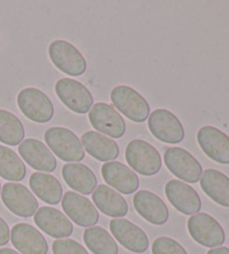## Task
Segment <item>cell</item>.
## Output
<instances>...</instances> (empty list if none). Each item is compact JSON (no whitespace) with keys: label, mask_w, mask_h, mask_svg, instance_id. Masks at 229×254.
<instances>
[{"label":"cell","mask_w":229,"mask_h":254,"mask_svg":"<svg viewBox=\"0 0 229 254\" xmlns=\"http://www.w3.org/2000/svg\"><path fill=\"white\" fill-rule=\"evenodd\" d=\"M125 159L132 170L142 176H155L162 167L160 152L142 139H134L127 143Z\"/></svg>","instance_id":"6da1fadb"},{"label":"cell","mask_w":229,"mask_h":254,"mask_svg":"<svg viewBox=\"0 0 229 254\" xmlns=\"http://www.w3.org/2000/svg\"><path fill=\"white\" fill-rule=\"evenodd\" d=\"M45 141L52 151L67 163H80L84 159L85 150L81 140L72 130L63 127H53L45 132Z\"/></svg>","instance_id":"7a4b0ae2"},{"label":"cell","mask_w":229,"mask_h":254,"mask_svg":"<svg viewBox=\"0 0 229 254\" xmlns=\"http://www.w3.org/2000/svg\"><path fill=\"white\" fill-rule=\"evenodd\" d=\"M113 106L127 119L141 124L150 116V104L138 91L129 85H117L111 91Z\"/></svg>","instance_id":"3957f363"},{"label":"cell","mask_w":229,"mask_h":254,"mask_svg":"<svg viewBox=\"0 0 229 254\" xmlns=\"http://www.w3.org/2000/svg\"><path fill=\"white\" fill-rule=\"evenodd\" d=\"M21 113L36 124H46L54 117V104L46 93L36 87H26L17 95Z\"/></svg>","instance_id":"277c9868"},{"label":"cell","mask_w":229,"mask_h":254,"mask_svg":"<svg viewBox=\"0 0 229 254\" xmlns=\"http://www.w3.org/2000/svg\"><path fill=\"white\" fill-rule=\"evenodd\" d=\"M48 55L52 63L69 76H80L86 72V60L69 42L63 39L52 42L48 47Z\"/></svg>","instance_id":"5b68a950"},{"label":"cell","mask_w":229,"mask_h":254,"mask_svg":"<svg viewBox=\"0 0 229 254\" xmlns=\"http://www.w3.org/2000/svg\"><path fill=\"white\" fill-rule=\"evenodd\" d=\"M55 92L64 106L78 115H85L93 107V95L81 82L64 77L56 82Z\"/></svg>","instance_id":"8992f818"},{"label":"cell","mask_w":229,"mask_h":254,"mask_svg":"<svg viewBox=\"0 0 229 254\" xmlns=\"http://www.w3.org/2000/svg\"><path fill=\"white\" fill-rule=\"evenodd\" d=\"M148 128L162 142L177 144L184 139V128L179 118L167 109H157L150 113Z\"/></svg>","instance_id":"52a82bcc"},{"label":"cell","mask_w":229,"mask_h":254,"mask_svg":"<svg viewBox=\"0 0 229 254\" xmlns=\"http://www.w3.org/2000/svg\"><path fill=\"white\" fill-rule=\"evenodd\" d=\"M188 231L198 244L217 248L225 243V231L219 222L206 213H197L188 220Z\"/></svg>","instance_id":"ba28073f"},{"label":"cell","mask_w":229,"mask_h":254,"mask_svg":"<svg viewBox=\"0 0 229 254\" xmlns=\"http://www.w3.org/2000/svg\"><path fill=\"white\" fill-rule=\"evenodd\" d=\"M164 159L167 168L177 178L190 184L200 181L201 165L186 149L180 147L168 148L165 151Z\"/></svg>","instance_id":"9c48e42d"},{"label":"cell","mask_w":229,"mask_h":254,"mask_svg":"<svg viewBox=\"0 0 229 254\" xmlns=\"http://www.w3.org/2000/svg\"><path fill=\"white\" fill-rule=\"evenodd\" d=\"M89 119L93 128L111 139L122 138L125 133L126 125L123 117L108 103L93 104L89 112Z\"/></svg>","instance_id":"30bf717a"},{"label":"cell","mask_w":229,"mask_h":254,"mask_svg":"<svg viewBox=\"0 0 229 254\" xmlns=\"http://www.w3.org/2000/svg\"><path fill=\"white\" fill-rule=\"evenodd\" d=\"M0 194L5 206L17 216L30 217L38 211L36 197L21 184L6 183Z\"/></svg>","instance_id":"8fae6325"},{"label":"cell","mask_w":229,"mask_h":254,"mask_svg":"<svg viewBox=\"0 0 229 254\" xmlns=\"http://www.w3.org/2000/svg\"><path fill=\"white\" fill-rule=\"evenodd\" d=\"M61 207L70 221L81 227L95 225L100 220L98 208L87 198L76 191H67L61 199Z\"/></svg>","instance_id":"7c38bea8"},{"label":"cell","mask_w":229,"mask_h":254,"mask_svg":"<svg viewBox=\"0 0 229 254\" xmlns=\"http://www.w3.org/2000/svg\"><path fill=\"white\" fill-rule=\"evenodd\" d=\"M110 230L123 248L133 253H144L149 248V239L145 232L125 218H113Z\"/></svg>","instance_id":"4fadbf2b"},{"label":"cell","mask_w":229,"mask_h":254,"mask_svg":"<svg viewBox=\"0 0 229 254\" xmlns=\"http://www.w3.org/2000/svg\"><path fill=\"white\" fill-rule=\"evenodd\" d=\"M197 140L208 158L218 164H229V137L222 130L205 126L198 131Z\"/></svg>","instance_id":"5bb4252c"},{"label":"cell","mask_w":229,"mask_h":254,"mask_svg":"<svg viewBox=\"0 0 229 254\" xmlns=\"http://www.w3.org/2000/svg\"><path fill=\"white\" fill-rule=\"evenodd\" d=\"M165 192L171 205L184 215H195L201 209V199L193 188L178 179L166 184Z\"/></svg>","instance_id":"9a60e30c"},{"label":"cell","mask_w":229,"mask_h":254,"mask_svg":"<svg viewBox=\"0 0 229 254\" xmlns=\"http://www.w3.org/2000/svg\"><path fill=\"white\" fill-rule=\"evenodd\" d=\"M34 221L44 233L54 239L69 238L73 234L74 226L64 213L50 206H43L35 213Z\"/></svg>","instance_id":"2e32d148"},{"label":"cell","mask_w":229,"mask_h":254,"mask_svg":"<svg viewBox=\"0 0 229 254\" xmlns=\"http://www.w3.org/2000/svg\"><path fill=\"white\" fill-rule=\"evenodd\" d=\"M133 206L141 217L153 225H164L169 220V209L164 200L150 190H139L133 197Z\"/></svg>","instance_id":"e0dca14e"},{"label":"cell","mask_w":229,"mask_h":254,"mask_svg":"<svg viewBox=\"0 0 229 254\" xmlns=\"http://www.w3.org/2000/svg\"><path fill=\"white\" fill-rule=\"evenodd\" d=\"M18 152L30 167L39 172L53 173L57 167L55 156L50 148L41 140L25 139L19 144Z\"/></svg>","instance_id":"ac0fdd59"},{"label":"cell","mask_w":229,"mask_h":254,"mask_svg":"<svg viewBox=\"0 0 229 254\" xmlns=\"http://www.w3.org/2000/svg\"><path fill=\"white\" fill-rule=\"evenodd\" d=\"M101 173L105 183L121 194L131 195L138 190L140 185L138 175L124 164L115 160L109 161L102 166Z\"/></svg>","instance_id":"d6986e66"},{"label":"cell","mask_w":229,"mask_h":254,"mask_svg":"<svg viewBox=\"0 0 229 254\" xmlns=\"http://www.w3.org/2000/svg\"><path fill=\"white\" fill-rule=\"evenodd\" d=\"M11 243L21 254H47L48 244L36 227L18 223L11 229Z\"/></svg>","instance_id":"ffe728a7"},{"label":"cell","mask_w":229,"mask_h":254,"mask_svg":"<svg viewBox=\"0 0 229 254\" xmlns=\"http://www.w3.org/2000/svg\"><path fill=\"white\" fill-rule=\"evenodd\" d=\"M81 142L87 154L103 163L114 161L120 155V148L115 140L105 137L98 131H87L83 133Z\"/></svg>","instance_id":"44dd1931"},{"label":"cell","mask_w":229,"mask_h":254,"mask_svg":"<svg viewBox=\"0 0 229 254\" xmlns=\"http://www.w3.org/2000/svg\"><path fill=\"white\" fill-rule=\"evenodd\" d=\"M92 199L95 207L110 217H124L129 211L124 197L108 185L96 187L92 192Z\"/></svg>","instance_id":"7402d4cb"},{"label":"cell","mask_w":229,"mask_h":254,"mask_svg":"<svg viewBox=\"0 0 229 254\" xmlns=\"http://www.w3.org/2000/svg\"><path fill=\"white\" fill-rule=\"evenodd\" d=\"M61 175H63L65 183L73 190H76L83 195L92 194L98 185V178L93 170L87 167L86 165L80 163L64 165L61 169Z\"/></svg>","instance_id":"603a6c76"},{"label":"cell","mask_w":229,"mask_h":254,"mask_svg":"<svg viewBox=\"0 0 229 254\" xmlns=\"http://www.w3.org/2000/svg\"><path fill=\"white\" fill-rule=\"evenodd\" d=\"M200 187L215 203L229 207V177L216 169H206L200 178Z\"/></svg>","instance_id":"cb8c5ba5"},{"label":"cell","mask_w":229,"mask_h":254,"mask_svg":"<svg viewBox=\"0 0 229 254\" xmlns=\"http://www.w3.org/2000/svg\"><path fill=\"white\" fill-rule=\"evenodd\" d=\"M29 186L39 199L50 205H57L63 196V187L58 179L50 174L34 173L29 178Z\"/></svg>","instance_id":"d4e9b609"},{"label":"cell","mask_w":229,"mask_h":254,"mask_svg":"<svg viewBox=\"0 0 229 254\" xmlns=\"http://www.w3.org/2000/svg\"><path fill=\"white\" fill-rule=\"evenodd\" d=\"M87 249L94 254H117L118 248L113 236L101 226L87 227L83 234Z\"/></svg>","instance_id":"484cf974"},{"label":"cell","mask_w":229,"mask_h":254,"mask_svg":"<svg viewBox=\"0 0 229 254\" xmlns=\"http://www.w3.org/2000/svg\"><path fill=\"white\" fill-rule=\"evenodd\" d=\"M23 122L14 113L0 110V141L8 146H18L24 141Z\"/></svg>","instance_id":"4316f807"},{"label":"cell","mask_w":229,"mask_h":254,"mask_svg":"<svg viewBox=\"0 0 229 254\" xmlns=\"http://www.w3.org/2000/svg\"><path fill=\"white\" fill-rule=\"evenodd\" d=\"M24 161L14 150L0 144V176L10 182H20L26 176Z\"/></svg>","instance_id":"83f0119b"},{"label":"cell","mask_w":229,"mask_h":254,"mask_svg":"<svg viewBox=\"0 0 229 254\" xmlns=\"http://www.w3.org/2000/svg\"><path fill=\"white\" fill-rule=\"evenodd\" d=\"M152 254H188V252L175 240L168 236H161L153 242Z\"/></svg>","instance_id":"f1b7e54d"},{"label":"cell","mask_w":229,"mask_h":254,"mask_svg":"<svg viewBox=\"0 0 229 254\" xmlns=\"http://www.w3.org/2000/svg\"><path fill=\"white\" fill-rule=\"evenodd\" d=\"M54 254H89L86 249L72 239H59L53 243Z\"/></svg>","instance_id":"f546056e"},{"label":"cell","mask_w":229,"mask_h":254,"mask_svg":"<svg viewBox=\"0 0 229 254\" xmlns=\"http://www.w3.org/2000/svg\"><path fill=\"white\" fill-rule=\"evenodd\" d=\"M10 240V230L9 226L3 220L2 217H0V247L8 244Z\"/></svg>","instance_id":"4dcf8cb0"},{"label":"cell","mask_w":229,"mask_h":254,"mask_svg":"<svg viewBox=\"0 0 229 254\" xmlns=\"http://www.w3.org/2000/svg\"><path fill=\"white\" fill-rule=\"evenodd\" d=\"M207 254H229V248L220 247V248H215L209 250Z\"/></svg>","instance_id":"1f68e13d"},{"label":"cell","mask_w":229,"mask_h":254,"mask_svg":"<svg viewBox=\"0 0 229 254\" xmlns=\"http://www.w3.org/2000/svg\"><path fill=\"white\" fill-rule=\"evenodd\" d=\"M0 254H20V253L16 252L15 250L9 249V248H3V249H0Z\"/></svg>","instance_id":"d6a6232c"},{"label":"cell","mask_w":229,"mask_h":254,"mask_svg":"<svg viewBox=\"0 0 229 254\" xmlns=\"http://www.w3.org/2000/svg\"><path fill=\"white\" fill-rule=\"evenodd\" d=\"M0 192H1V184H0Z\"/></svg>","instance_id":"836d02e7"}]
</instances>
